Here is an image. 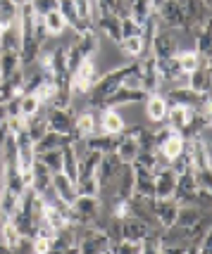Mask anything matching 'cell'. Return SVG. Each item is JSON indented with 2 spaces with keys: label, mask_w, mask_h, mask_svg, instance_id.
<instances>
[{
  "label": "cell",
  "mask_w": 212,
  "mask_h": 254,
  "mask_svg": "<svg viewBox=\"0 0 212 254\" xmlns=\"http://www.w3.org/2000/svg\"><path fill=\"white\" fill-rule=\"evenodd\" d=\"M136 64H138V60H131V62H126V64L117 66V69H112L107 74L98 76V81L93 83V88L86 93V105H89V110H98V107L103 110V107H105V100L110 98L114 90L122 88L124 78L134 71Z\"/></svg>",
  "instance_id": "6da1fadb"
},
{
  "label": "cell",
  "mask_w": 212,
  "mask_h": 254,
  "mask_svg": "<svg viewBox=\"0 0 212 254\" xmlns=\"http://www.w3.org/2000/svg\"><path fill=\"white\" fill-rule=\"evenodd\" d=\"M96 81H98L96 57H89V60H84V62L69 74V90H72L74 98H86V93L93 88Z\"/></svg>",
  "instance_id": "7a4b0ae2"
},
{
  "label": "cell",
  "mask_w": 212,
  "mask_h": 254,
  "mask_svg": "<svg viewBox=\"0 0 212 254\" xmlns=\"http://www.w3.org/2000/svg\"><path fill=\"white\" fill-rule=\"evenodd\" d=\"M72 211H74V226H96V228H101V211H103V202L101 197H84V195H79L74 202H72Z\"/></svg>",
  "instance_id": "3957f363"
},
{
  "label": "cell",
  "mask_w": 212,
  "mask_h": 254,
  "mask_svg": "<svg viewBox=\"0 0 212 254\" xmlns=\"http://www.w3.org/2000/svg\"><path fill=\"white\" fill-rule=\"evenodd\" d=\"M160 26L162 29H172V31H189L191 33V24L186 19V12L181 7V2L177 0H165V5L155 12Z\"/></svg>",
  "instance_id": "277c9868"
},
{
  "label": "cell",
  "mask_w": 212,
  "mask_h": 254,
  "mask_svg": "<svg viewBox=\"0 0 212 254\" xmlns=\"http://www.w3.org/2000/svg\"><path fill=\"white\" fill-rule=\"evenodd\" d=\"M179 50V36L177 31L172 29H162L153 36V43H150V55L155 60H167V57H174Z\"/></svg>",
  "instance_id": "5b68a950"
},
{
  "label": "cell",
  "mask_w": 212,
  "mask_h": 254,
  "mask_svg": "<svg viewBox=\"0 0 212 254\" xmlns=\"http://www.w3.org/2000/svg\"><path fill=\"white\" fill-rule=\"evenodd\" d=\"M138 74H141V88L148 95L162 90V81H160V74H157V60L153 55H143L138 60Z\"/></svg>",
  "instance_id": "8992f818"
},
{
  "label": "cell",
  "mask_w": 212,
  "mask_h": 254,
  "mask_svg": "<svg viewBox=\"0 0 212 254\" xmlns=\"http://www.w3.org/2000/svg\"><path fill=\"white\" fill-rule=\"evenodd\" d=\"M119 157L117 152H107V155L101 157V164L96 169V181H98V186H101V192H107L112 190V183H114V176H117V171H119ZM114 195V192H112Z\"/></svg>",
  "instance_id": "52a82bcc"
},
{
  "label": "cell",
  "mask_w": 212,
  "mask_h": 254,
  "mask_svg": "<svg viewBox=\"0 0 212 254\" xmlns=\"http://www.w3.org/2000/svg\"><path fill=\"white\" fill-rule=\"evenodd\" d=\"M53 171L41 162L36 159L34 166H31V190H34L38 197H43V202L48 197H53Z\"/></svg>",
  "instance_id": "ba28073f"
},
{
  "label": "cell",
  "mask_w": 212,
  "mask_h": 254,
  "mask_svg": "<svg viewBox=\"0 0 212 254\" xmlns=\"http://www.w3.org/2000/svg\"><path fill=\"white\" fill-rule=\"evenodd\" d=\"M74 117L77 112L67 107V110H55V107H48V114H45V124H48V131L62 133V135H69L72 128H74Z\"/></svg>",
  "instance_id": "9c48e42d"
},
{
  "label": "cell",
  "mask_w": 212,
  "mask_h": 254,
  "mask_svg": "<svg viewBox=\"0 0 212 254\" xmlns=\"http://www.w3.org/2000/svg\"><path fill=\"white\" fill-rule=\"evenodd\" d=\"M134 183H136V176H134V166L131 164H122L117 176H114V183H112V192L117 199H131L134 197Z\"/></svg>",
  "instance_id": "30bf717a"
},
{
  "label": "cell",
  "mask_w": 212,
  "mask_h": 254,
  "mask_svg": "<svg viewBox=\"0 0 212 254\" xmlns=\"http://www.w3.org/2000/svg\"><path fill=\"white\" fill-rule=\"evenodd\" d=\"M150 209H153V216L160 228H167V226H174L177 221V211H179V204L174 199H157L153 197L150 199Z\"/></svg>",
  "instance_id": "8fae6325"
},
{
  "label": "cell",
  "mask_w": 212,
  "mask_h": 254,
  "mask_svg": "<svg viewBox=\"0 0 212 254\" xmlns=\"http://www.w3.org/2000/svg\"><path fill=\"white\" fill-rule=\"evenodd\" d=\"M134 166V176H136V183H134V195L138 197H155V171L148 169V166H141V164H131Z\"/></svg>",
  "instance_id": "7c38bea8"
},
{
  "label": "cell",
  "mask_w": 212,
  "mask_h": 254,
  "mask_svg": "<svg viewBox=\"0 0 212 254\" xmlns=\"http://www.w3.org/2000/svg\"><path fill=\"white\" fill-rule=\"evenodd\" d=\"M98 131V117L93 110H86V112H79L74 117V128L69 133L72 140H79V138H89L93 133Z\"/></svg>",
  "instance_id": "4fadbf2b"
},
{
  "label": "cell",
  "mask_w": 212,
  "mask_h": 254,
  "mask_svg": "<svg viewBox=\"0 0 212 254\" xmlns=\"http://www.w3.org/2000/svg\"><path fill=\"white\" fill-rule=\"evenodd\" d=\"M162 95L167 100V105H179V107H189V110H196L203 98V93H196L191 88H167Z\"/></svg>",
  "instance_id": "5bb4252c"
},
{
  "label": "cell",
  "mask_w": 212,
  "mask_h": 254,
  "mask_svg": "<svg viewBox=\"0 0 212 254\" xmlns=\"http://www.w3.org/2000/svg\"><path fill=\"white\" fill-rule=\"evenodd\" d=\"M189 88L196 93H210L212 88V66H210V57H203L201 66L196 71L189 74Z\"/></svg>",
  "instance_id": "9a60e30c"
},
{
  "label": "cell",
  "mask_w": 212,
  "mask_h": 254,
  "mask_svg": "<svg viewBox=\"0 0 212 254\" xmlns=\"http://www.w3.org/2000/svg\"><path fill=\"white\" fill-rule=\"evenodd\" d=\"M148 98V93L141 88H119L114 90L110 98L105 100V107H112V110H117V107H124V105H134V102H143Z\"/></svg>",
  "instance_id": "2e32d148"
},
{
  "label": "cell",
  "mask_w": 212,
  "mask_h": 254,
  "mask_svg": "<svg viewBox=\"0 0 212 254\" xmlns=\"http://www.w3.org/2000/svg\"><path fill=\"white\" fill-rule=\"evenodd\" d=\"M150 231H153V226H148L141 219H134V216L122 219V238L129 240V243H143L145 238L150 235Z\"/></svg>",
  "instance_id": "e0dca14e"
},
{
  "label": "cell",
  "mask_w": 212,
  "mask_h": 254,
  "mask_svg": "<svg viewBox=\"0 0 212 254\" xmlns=\"http://www.w3.org/2000/svg\"><path fill=\"white\" fill-rule=\"evenodd\" d=\"M124 119L122 114L112 107H103L101 117H98V131L96 133H110V135H119L124 131Z\"/></svg>",
  "instance_id": "ac0fdd59"
},
{
  "label": "cell",
  "mask_w": 212,
  "mask_h": 254,
  "mask_svg": "<svg viewBox=\"0 0 212 254\" xmlns=\"http://www.w3.org/2000/svg\"><path fill=\"white\" fill-rule=\"evenodd\" d=\"M53 195H55L57 199H62V202H67V204H72L74 199L79 197L77 195V183L74 181H69L62 171H57V174H53Z\"/></svg>",
  "instance_id": "d6986e66"
},
{
  "label": "cell",
  "mask_w": 212,
  "mask_h": 254,
  "mask_svg": "<svg viewBox=\"0 0 212 254\" xmlns=\"http://www.w3.org/2000/svg\"><path fill=\"white\" fill-rule=\"evenodd\" d=\"M22 50V31L19 22L14 19L0 31V53H19Z\"/></svg>",
  "instance_id": "ffe728a7"
},
{
  "label": "cell",
  "mask_w": 212,
  "mask_h": 254,
  "mask_svg": "<svg viewBox=\"0 0 212 254\" xmlns=\"http://www.w3.org/2000/svg\"><path fill=\"white\" fill-rule=\"evenodd\" d=\"M196 190H198V186H196L193 171H186V174L177 176V183H174V195H172V199H174L177 204H189V199L193 197V192H196Z\"/></svg>",
  "instance_id": "44dd1931"
},
{
  "label": "cell",
  "mask_w": 212,
  "mask_h": 254,
  "mask_svg": "<svg viewBox=\"0 0 212 254\" xmlns=\"http://www.w3.org/2000/svg\"><path fill=\"white\" fill-rule=\"evenodd\" d=\"M145 102V117L153 124H165V117H167V100L162 93H153L143 100Z\"/></svg>",
  "instance_id": "7402d4cb"
},
{
  "label": "cell",
  "mask_w": 212,
  "mask_h": 254,
  "mask_svg": "<svg viewBox=\"0 0 212 254\" xmlns=\"http://www.w3.org/2000/svg\"><path fill=\"white\" fill-rule=\"evenodd\" d=\"M212 128L210 126V114H203L198 110H191V117H189V124H186V128L181 131L184 135V140H193V138H198L203 131H208Z\"/></svg>",
  "instance_id": "603a6c76"
},
{
  "label": "cell",
  "mask_w": 212,
  "mask_h": 254,
  "mask_svg": "<svg viewBox=\"0 0 212 254\" xmlns=\"http://www.w3.org/2000/svg\"><path fill=\"white\" fill-rule=\"evenodd\" d=\"M174 183H177V176H174V171H172L169 166L155 171V197L169 199L174 195Z\"/></svg>",
  "instance_id": "cb8c5ba5"
},
{
  "label": "cell",
  "mask_w": 212,
  "mask_h": 254,
  "mask_svg": "<svg viewBox=\"0 0 212 254\" xmlns=\"http://www.w3.org/2000/svg\"><path fill=\"white\" fill-rule=\"evenodd\" d=\"M93 29H96V33H103V36H107V38H110V41H114V43H119V41H122L119 17H114V14H107V17H98V19L93 22Z\"/></svg>",
  "instance_id": "d4e9b609"
},
{
  "label": "cell",
  "mask_w": 212,
  "mask_h": 254,
  "mask_svg": "<svg viewBox=\"0 0 212 254\" xmlns=\"http://www.w3.org/2000/svg\"><path fill=\"white\" fill-rule=\"evenodd\" d=\"M91 150L101 152V155H107V152H114L117 145H119V135H110V133H93L86 138Z\"/></svg>",
  "instance_id": "484cf974"
},
{
  "label": "cell",
  "mask_w": 212,
  "mask_h": 254,
  "mask_svg": "<svg viewBox=\"0 0 212 254\" xmlns=\"http://www.w3.org/2000/svg\"><path fill=\"white\" fill-rule=\"evenodd\" d=\"M69 143H72V138H69V135L48 131L43 138L34 145V150H36V155H41V152H48V150H62V147H67Z\"/></svg>",
  "instance_id": "4316f807"
},
{
  "label": "cell",
  "mask_w": 212,
  "mask_h": 254,
  "mask_svg": "<svg viewBox=\"0 0 212 254\" xmlns=\"http://www.w3.org/2000/svg\"><path fill=\"white\" fill-rule=\"evenodd\" d=\"M160 243L162 245H184L189 247V228L186 226H167L160 228Z\"/></svg>",
  "instance_id": "83f0119b"
},
{
  "label": "cell",
  "mask_w": 212,
  "mask_h": 254,
  "mask_svg": "<svg viewBox=\"0 0 212 254\" xmlns=\"http://www.w3.org/2000/svg\"><path fill=\"white\" fill-rule=\"evenodd\" d=\"M189 117H191V110H189V107L169 105V107H167V117H165V124H167L172 131L181 133L184 128H186V124H189Z\"/></svg>",
  "instance_id": "f1b7e54d"
},
{
  "label": "cell",
  "mask_w": 212,
  "mask_h": 254,
  "mask_svg": "<svg viewBox=\"0 0 212 254\" xmlns=\"http://www.w3.org/2000/svg\"><path fill=\"white\" fill-rule=\"evenodd\" d=\"M184 145H186V140H184V135L181 133H177V131H172L167 135V140L157 147V152L165 157L167 162H172L174 157H179L181 152H184Z\"/></svg>",
  "instance_id": "f546056e"
},
{
  "label": "cell",
  "mask_w": 212,
  "mask_h": 254,
  "mask_svg": "<svg viewBox=\"0 0 212 254\" xmlns=\"http://www.w3.org/2000/svg\"><path fill=\"white\" fill-rule=\"evenodd\" d=\"M117 157H119V162L122 164H131L136 159V155H138V143H136V138H131V135H126V133H119V145H117Z\"/></svg>",
  "instance_id": "4dcf8cb0"
},
{
  "label": "cell",
  "mask_w": 212,
  "mask_h": 254,
  "mask_svg": "<svg viewBox=\"0 0 212 254\" xmlns=\"http://www.w3.org/2000/svg\"><path fill=\"white\" fill-rule=\"evenodd\" d=\"M101 152H96V150H91L86 157H81L79 159V171H77V181H81V178H91L96 176V169H98V164H101Z\"/></svg>",
  "instance_id": "1f68e13d"
},
{
  "label": "cell",
  "mask_w": 212,
  "mask_h": 254,
  "mask_svg": "<svg viewBox=\"0 0 212 254\" xmlns=\"http://www.w3.org/2000/svg\"><path fill=\"white\" fill-rule=\"evenodd\" d=\"M208 211H201L198 207H191V204H179V211H177V226H186L191 228L193 223H198L205 216Z\"/></svg>",
  "instance_id": "d6a6232c"
},
{
  "label": "cell",
  "mask_w": 212,
  "mask_h": 254,
  "mask_svg": "<svg viewBox=\"0 0 212 254\" xmlns=\"http://www.w3.org/2000/svg\"><path fill=\"white\" fill-rule=\"evenodd\" d=\"M117 45H119V50H122L129 60H141V57L145 55V48H143L141 36H129V38H122Z\"/></svg>",
  "instance_id": "836d02e7"
},
{
  "label": "cell",
  "mask_w": 212,
  "mask_h": 254,
  "mask_svg": "<svg viewBox=\"0 0 212 254\" xmlns=\"http://www.w3.org/2000/svg\"><path fill=\"white\" fill-rule=\"evenodd\" d=\"M153 5H150V0H134L131 5H129V17L134 19L138 26H143L145 19L153 14Z\"/></svg>",
  "instance_id": "e575fe53"
},
{
  "label": "cell",
  "mask_w": 212,
  "mask_h": 254,
  "mask_svg": "<svg viewBox=\"0 0 212 254\" xmlns=\"http://www.w3.org/2000/svg\"><path fill=\"white\" fill-rule=\"evenodd\" d=\"M43 24H45V31H48V36H53V38L62 36V33H65V29H67V24H65V19H62V14H60L57 10L43 14Z\"/></svg>",
  "instance_id": "d590c367"
},
{
  "label": "cell",
  "mask_w": 212,
  "mask_h": 254,
  "mask_svg": "<svg viewBox=\"0 0 212 254\" xmlns=\"http://www.w3.org/2000/svg\"><path fill=\"white\" fill-rule=\"evenodd\" d=\"M22 69L19 64V53H0V76L10 78L12 74H17Z\"/></svg>",
  "instance_id": "8d00e7d4"
},
{
  "label": "cell",
  "mask_w": 212,
  "mask_h": 254,
  "mask_svg": "<svg viewBox=\"0 0 212 254\" xmlns=\"http://www.w3.org/2000/svg\"><path fill=\"white\" fill-rule=\"evenodd\" d=\"M177 62H179V69L184 71V74H191V71H196L198 66H201L203 57L196 53V50H181L177 55Z\"/></svg>",
  "instance_id": "74e56055"
},
{
  "label": "cell",
  "mask_w": 212,
  "mask_h": 254,
  "mask_svg": "<svg viewBox=\"0 0 212 254\" xmlns=\"http://www.w3.org/2000/svg\"><path fill=\"white\" fill-rule=\"evenodd\" d=\"M41 100L36 98V93H22L19 95V112H22L24 119H29V117H34L41 112Z\"/></svg>",
  "instance_id": "f35d334b"
},
{
  "label": "cell",
  "mask_w": 212,
  "mask_h": 254,
  "mask_svg": "<svg viewBox=\"0 0 212 254\" xmlns=\"http://www.w3.org/2000/svg\"><path fill=\"white\" fill-rule=\"evenodd\" d=\"M77 171H79V162L74 152H72V147H62V174L69 178V181H74L77 183Z\"/></svg>",
  "instance_id": "ab89813d"
},
{
  "label": "cell",
  "mask_w": 212,
  "mask_h": 254,
  "mask_svg": "<svg viewBox=\"0 0 212 254\" xmlns=\"http://www.w3.org/2000/svg\"><path fill=\"white\" fill-rule=\"evenodd\" d=\"M196 53L201 57H210L212 53V33H210V24L203 26L201 31L196 33Z\"/></svg>",
  "instance_id": "60d3db41"
},
{
  "label": "cell",
  "mask_w": 212,
  "mask_h": 254,
  "mask_svg": "<svg viewBox=\"0 0 212 254\" xmlns=\"http://www.w3.org/2000/svg\"><path fill=\"white\" fill-rule=\"evenodd\" d=\"M41 221H45L48 226H53L55 231H60V228H65V226H69V221L65 219V214L62 211H57L53 204H45L43 209V219Z\"/></svg>",
  "instance_id": "b9f144b4"
},
{
  "label": "cell",
  "mask_w": 212,
  "mask_h": 254,
  "mask_svg": "<svg viewBox=\"0 0 212 254\" xmlns=\"http://www.w3.org/2000/svg\"><path fill=\"white\" fill-rule=\"evenodd\" d=\"M36 159H41L53 174L62 171V150H48V152H41V155H36Z\"/></svg>",
  "instance_id": "7bdbcfd3"
},
{
  "label": "cell",
  "mask_w": 212,
  "mask_h": 254,
  "mask_svg": "<svg viewBox=\"0 0 212 254\" xmlns=\"http://www.w3.org/2000/svg\"><path fill=\"white\" fill-rule=\"evenodd\" d=\"M77 195H84V197H98V195H101V186H98L96 176L77 181Z\"/></svg>",
  "instance_id": "ee69618b"
},
{
  "label": "cell",
  "mask_w": 212,
  "mask_h": 254,
  "mask_svg": "<svg viewBox=\"0 0 212 254\" xmlns=\"http://www.w3.org/2000/svg\"><path fill=\"white\" fill-rule=\"evenodd\" d=\"M17 12H19V7L12 0H0V29H5L7 24L14 22L17 19Z\"/></svg>",
  "instance_id": "f6af8a7d"
},
{
  "label": "cell",
  "mask_w": 212,
  "mask_h": 254,
  "mask_svg": "<svg viewBox=\"0 0 212 254\" xmlns=\"http://www.w3.org/2000/svg\"><path fill=\"white\" fill-rule=\"evenodd\" d=\"M191 207H198L201 211H210V204H212V197H210V190L208 188H198L193 192V197L189 199Z\"/></svg>",
  "instance_id": "bcb514c9"
},
{
  "label": "cell",
  "mask_w": 212,
  "mask_h": 254,
  "mask_svg": "<svg viewBox=\"0 0 212 254\" xmlns=\"http://www.w3.org/2000/svg\"><path fill=\"white\" fill-rule=\"evenodd\" d=\"M169 169L174 171V176H181V174H186V171H193V162H191V157L186 152H181L179 157H174L172 162H169Z\"/></svg>",
  "instance_id": "7dc6e473"
},
{
  "label": "cell",
  "mask_w": 212,
  "mask_h": 254,
  "mask_svg": "<svg viewBox=\"0 0 212 254\" xmlns=\"http://www.w3.org/2000/svg\"><path fill=\"white\" fill-rule=\"evenodd\" d=\"M110 250L114 254H143V243H129V240H122V243L112 245Z\"/></svg>",
  "instance_id": "c3c4849f"
},
{
  "label": "cell",
  "mask_w": 212,
  "mask_h": 254,
  "mask_svg": "<svg viewBox=\"0 0 212 254\" xmlns=\"http://www.w3.org/2000/svg\"><path fill=\"white\" fill-rule=\"evenodd\" d=\"M31 10L36 17H43L48 12L57 10V0H31Z\"/></svg>",
  "instance_id": "681fc988"
},
{
  "label": "cell",
  "mask_w": 212,
  "mask_h": 254,
  "mask_svg": "<svg viewBox=\"0 0 212 254\" xmlns=\"http://www.w3.org/2000/svg\"><path fill=\"white\" fill-rule=\"evenodd\" d=\"M119 29H122V38H129V36H141V26H138L131 17H122V19H119Z\"/></svg>",
  "instance_id": "f907efd6"
},
{
  "label": "cell",
  "mask_w": 212,
  "mask_h": 254,
  "mask_svg": "<svg viewBox=\"0 0 212 254\" xmlns=\"http://www.w3.org/2000/svg\"><path fill=\"white\" fill-rule=\"evenodd\" d=\"M193 178L198 188H212V169H193Z\"/></svg>",
  "instance_id": "816d5d0a"
},
{
  "label": "cell",
  "mask_w": 212,
  "mask_h": 254,
  "mask_svg": "<svg viewBox=\"0 0 212 254\" xmlns=\"http://www.w3.org/2000/svg\"><path fill=\"white\" fill-rule=\"evenodd\" d=\"M74 7H77L81 19L93 22V0H74Z\"/></svg>",
  "instance_id": "f5cc1de1"
},
{
  "label": "cell",
  "mask_w": 212,
  "mask_h": 254,
  "mask_svg": "<svg viewBox=\"0 0 212 254\" xmlns=\"http://www.w3.org/2000/svg\"><path fill=\"white\" fill-rule=\"evenodd\" d=\"M29 243H31V247H29L31 254H50V243L43 238H31Z\"/></svg>",
  "instance_id": "db71d44e"
},
{
  "label": "cell",
  "mask_w": 212,
  "mask_h": 254,
  "mask_svg": "<svg viewBox=\"0 0 212 254\" xmlns=\"http://www.w3.org/2000/svg\"><path fill=\"white\" fill-rule=\"evenodd\" d=\"M34 38L38 41V43L43 45L50 36H48V31H45V24H43V17H36L34 19Z\"/></svg>",
  "instance_id": "11a10c76"
},
{
  "label": "cell",
  "mask_w": 212,
  "mask_h": 254,
  "mask_svg": "<svg viewBox=\"0 0 212 254\" xmlns=\"http://www.w3.org/2000/svg\"><path fill=\"white\" fill-rule=\"evenodd\" d=\"M0 254H22V245L17 250H10V247H5V245L0 243Z\"/></svg>",
  "instance_id": "9f6ffc18"
},
{
  "label": "cell",
  "mask_w": 212,
  "mask_h": 254,
  "mask_svg": "<svg viewBox=\"0 0 212 254\" xmlns=\"http://www.w3.org/2000/svg\"><path fill=\"white\" fill-rule=\"evenodd\" d=\"M50 254H79V245L67 247V250H57V252H50Z\"/></svg>",
  "instance_id": "6f0895ef"
},
{
  "label": "cell",
  "mask_w": 212,
  "mask_h": 254,
  "mask_svg": "<svg viewBox=\"0 0 212 254\" xmlns=\"http://www.w3.org/2000/svg\"><path fill=\"white\" fill-rule=\"evenodd\" d=\"M5 122V105H2V102H0V124Z\"/></svg>",
  "instance_id": "680465c9"
},
{
  "label": "cell",
  "mask_w": 212,
  "mask_h": 254,
  "mask_svg": "<svg viewBox=\"0 0 212 254\" xmlns=\"http://www.w3.org/2000/svg\"><path fill=\"white\" fill-rule=\"evenodd\" d=\"M12 2H14L17 7H22V5H26V2H31V0H12Z\"/></svg>",
  "instance_id": "91938a15"
},
{
  "label": "cell",
  "mask_w": 212,
  "mask_h": 254,
  "mask_svg": "<svg viewBox=\"0 0 212 254\" xmlns=\"http://www.w3.org/2000/svg\"><path fill=\"white\" fill-rule=\"evenodd\" d=\"M103 254H114V252H112V250H105V252H103Z\"/></svg>",
  "instance_id": "94428289"
},
{
  "label": "cell",
  "mask_w": 212,
  "mask_h": 254,
  "mask_svg": "<svg viewBox=\"0 0 212 254\" xmlns=\"http://www.w3.org/2000/svg\"><path fill=\"white\" fill-rule=\"evenodd\" d=\"M126 2H129V5H131V2H134V0H126Z\"/></svg>",
  "instance_id": "6125c7cd"
},
{
  "label": "cell",
  "mask_w": 212,
  "mask_h": 254,
  "mask_svg": "<svg viewBox=\"0 0 212 254\" xmlns=\"http://www.w3.org/2000/svg\"><path fill=\"white\" fill-rule=\"evenodd\" d=\"M177 2H184V0H177Z\"/></svg>",
  "instance_id": "be15d7a7"
},
{
  "label": "cell",
  "mask_w": 212,
  "mask_h": 254,
  "mask_svg": "<svg viewBox=\"0 0 212 254\" xmlns=\"http://www.w3.org/2000/svg\"><path fill=\"white\" fill-rule=\"evenodd\" d=\"M0 81H2V76H0Z\"/></svg>",
  "instance_id": "e7e4bbea"
}]
</instances>
